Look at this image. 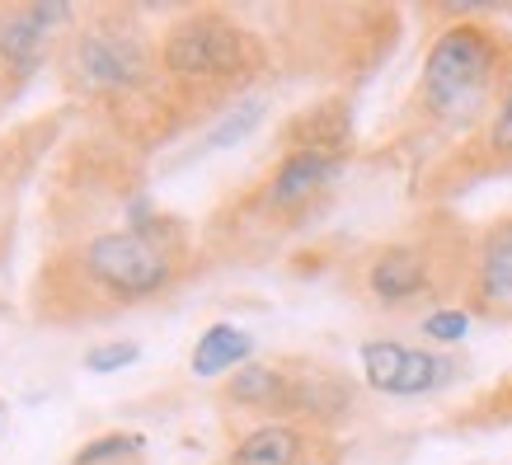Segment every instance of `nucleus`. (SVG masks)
Masks as SVG:
<instances>
[{"mask_svg": "<svg viewBox=\"0 0 512 465\" xmlns=\"http://www.w3.org/2000/svg\"><path fill=\"white\" fill-rule=\"evenodd\" d=\"M282 400H287V362H249L226 381V404L254 409L264 419H282Z\"/></svg>", "mask_w": 512, "mask_h": 465, "instance_id": "f8f14e48", "label": "nucleus"}, {"mask_svg": "<svg viewBox=\"0 0 512 465\" xmlns=\"http://www.w3.org/2000/svg\"><path fill=\"white\" fill-rule=\"evenodd\" d=\"M480 151L489 155V160H498V165L512 160V76H508V85H503L494 113H489V123H484V132H480Z\"/></svg>", "mask_w": 512, "mask_h": 465, "instance_id": "2eb2a0df", "label": "nucleus"}, {"mask_svg": "<svg viewBox=\"0 0 512 465\" xmlns=\"http://www.w3.org/2000/svg\"><path fill=\"white\" fill-rule=\"evenodd\" d=\"M268 52L259 33L226 10H184L160 29V76L179 118L231 109L264 76Z\"/></svg>", "mask_w": 512, "mask_h": 465, "instance_id": "20e7f679", "label": "nucleus"}, {"mask_svg": "<svg viewBox=\"0 0 512 465\" xmlns=\"http://www.w3.org/2000/svg\"><path fill=\"white\" fill-rule=\"evenodd\" d=\"M0 423H5V404H0Z\"/></svg>", "mask_w": 512, "mask_h": 465, "instance_id": "a211bd4d", "label": "nucleus"}, {"mask_svg": "<svg viewBox=\"0 0 512 465\" xmlns=\"http://www.w3.org/2000/svg\"><path fill=\"white\" fill-rule=\"evenodd\" d=\"M470 249L461 235L419 231L404 240L367 249L357 259V292L362 301L390 315H409V310H437L451 306L447 296L456 287H470Z\"/></svg>", "mask_w": 512, "mask_h": 465, "instance_id": "39448f33", "label": "nucleus"}, {"mask_svg": "<svg viewBox=\"0 0 512 465\" xmlns=\"http://www.w3.org/2000/svg\"><path fill=\"white\" fill-rule=\"evenodd\" d=\"M264 118H268V99H264V94H245L240 104H231L226 113H217V123L202 132L198 155L231 151V146H240L245 137H254V132L264 127Z\"/></svg>", "mask_w": 512, "mask_h": 465, "instance_id": "ddd939ff", "label": "nucleus"}, {"mask_svg": "<svg viewBox=\"0 0 512 465\" xmlns=\"http://www.w3.org/2000/svg\"><path fill=\"white\" fill-rule=\"evenodd\" d=\"M141 451H146V437L141 433H104V437H94V442H85L71 465H123V461H137Z\"/></svg>", "mask_w": 512, "mask_h": 465, "instance_id": "4468645a", "label": "nucleus"}, {"mask_svg": "<svg viewBox=\"0 0 512 465\" xmlns=\"http://www.w3.org/2000/svg\"><path fill=\"white\" fill-rule=\"evenodd\" d=\"M348 170V151H315V146H287L278 165L264 174V184L254 193V212L273 226L306 217L315 202L329 198V188Z\"/></svg>", "mask_w": 512, "mask_h": 465, "instance_id": "0eeeda50", "label": "nucleus"}, {"mask_svg": "<svg viewBox=\"0 0 512 465\" xmlns=\"http://www.w3.org/2000/svg\"><path fill=\"white\" fill-rule=\"evenodd\" d=\"M249 362H254V334L231 325V320H217V325L202 329L198 343H193V357H188L193 376H202V381H217L226 372L235 376Z\"/></svg>", "mask_w": 512, "mask_h": 465, "instance_id": "9b49d317", "label": "nucleus"}, {"mask_svg": "<svg viewBox=\"0 0 512 465\" xmlns=\"http://www.w3.org/2000/svg\"><path fill=\"white\" fill-rule=\"evenodd\" d=\"M512 76V43L484 19H451L423 52L409 113L428 132L470 137L484 132L498 94Z\"/></svg>", "mask_w": 512, "mask_h": 465, "instance_id": "7ed1b4c3", "label": "nucleus"}, {"mask_svg": "<svg viewBox=\"0 0 512 465\" xmlns=\"http://www.w3.org/2000/svg\"><path fill=\"white\" fill-rule=\"evenodd\" d=\"M339 451L325 433L301 428V423L264 419L254 423L249 433H240L231 442V451L217 465H334Z\"/></svg>", "mask_w": 512, "mask_h": 465, "instance_id": "1a4fd4ad", "label": "nucleus"}, {"mask_svg": "<svg viewBox=\"0 0 512 465\" xmlns=\"http://www.w3.org/2000/svg\"><path fill=\"white\" fill-rule=\"evenodd\" d=\"M470 296L484 306L512 296V217H498L470 249Z\"/></svg>", "mask_w": 512, "mask_h": 465, "instance_id": "9d476101", "label": "nucleus"}, {"mask_svg": "<svg viewBox=\"0 0 512 465\" xmlns=\"http://www.w3.org/2000/svg\"><path fill=\"white\" fill-rule=\"evenodd\" d=\"M141 357V348L132 339H109V343H94L90 353H85V372L94 376H113L123 372V367H132Z\"/></svg>", "mask_w": 512, "mask_h": 465, "instance_id": "f3484780", "label": "nucleus"}, {"mask_svg": "<svg viewBox=\"0 0 512 465\" xmlns=\"http://www.w3.org/2000/svg\"><path fill=\"white\" fill-rule=\"evenodd\" d=\"M57 76L66 94L85 104L90 113L109 118L118 137L160 141L156 118L174 113L165 76H160V33L141 24L127 5H94L80 10L76 24L57 43Z\"/></svg>", "mask_w": 512, "mask_h": 465, "instance_id": "f03ea898", "label": "nucleus"}, {"mask_svg": "<svg viewBox=\"0 0 512 465\" xmlns=\"http://www.w3.org/2000/svg\"><path fill=\"white\" fill-rule=\"evenodd\" d=\"M419 329H423V339L437 343V348H456V343L470 334V310L466 306H437L428 310V315H419Z\"/></svg>", "mask_w": 512, "mask_h": 465, "instance_id": "dca6fc26", "label": "nucleus"}, {"mask_svg": "<svg viewBox=\"0 0 512 465\" xmlns=\"http://www.w3.org/2000/svg\"><path fill=\"white\" fill-rule=\"evenodd\" d=\"M357 362H362V381L390 400H423L461 376V362L451 353L400 339H367L357 348Z\"/></svg>", "mask_w": 512, "mask_h": 465, "instance_id": "6e6552de", "label": "nucleus"}, {"mask_svg": "<svg viewBox=\"0 0 512 465\" xmlns=\"http://www.w3.org/2000/svg\"><path fill=\"white\" fill-rule=\"evenodd\" d=\"M80 10L62 0H29V5H0V104L24 90L33 71L57 57L62 33L76 24Z\"/></svg>", "mask_w": 512, "mask_h": 465, "instance_id": "423d86ee", "label": "nucleus"}, {"mask_svg": "<svg viewBox=\"0 0 512 465\" xmlns=\"http://www.w3.org/2000/svg\"><path fill=\"white\" fill-rule=\"evenodd\" d=\"M188 240L170 217L141 226H104L62 245L33 282V315L43 325H94L118 310L174 292L184 278Z\"/></svg>", "mask_w": 512, "mask_h": 465, "instance_id": "f257e3e1", "label": "nucleus"}]
</instances>
